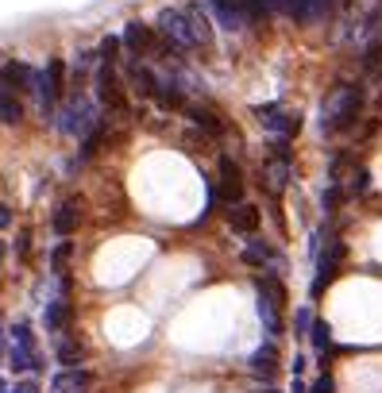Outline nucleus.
Masks as SVG:
<instances>
[{
  "label": "nucleus",
  "instance_id": "31",
  "mask_svg": "<svg viewBox=\"0 0 382 393\" xmlns=\"http://www.w3.org/2000/svg\"><path fill=\"white\" fill-rule=\"evenodd\" d=\"M313 393H332V378H328V374H321V378L313 382Z\"/></svg>",
  "mask_w": 382,
  "mask_h": 393
},
{
  "label": "nucleus",
  "instance_id": "28",
  "mask_svg": "<svg viewBox=\"0 0 382 393\" xmlns=\"http://www.w3.org/2000/svg\"><path fill=\"white\" fill-rule=\"evenodd\" d=\"M12 335H16V343H20V347H31V328L23 324V320L12 328Z\"/></svg>",
  "mask_w": 382,
  "mask_h": 393
},
{
  "label": "nucleus",
  "instance_id": "2",
  "mask_svg": "<svg viewBox=\"0 0 382 393\" xmlns=\"http://www.w3.org/2000/svg\"><path fill=\"white\" fill-rule=\"evenodd\" d=\"M159 35L166 39L174 51L197 43V35H193V23H190V15H185L182 8H162V12H159Z\"/></svg>",
  "mask_w": 382,
  "mask_h": 393
},
{
  "label": "nucleus",
  "instance_id": "9",
  "mask_svg": "<svg viewBox=\"0 0 382 393\" xmlns=\"http://www.w3.org/2000/svg\"><path fill=\"white\" fill-rule=\"evenodd\" d=\"M209 8H213V15H216V20H221L228 31H240L243 23H247L243 0H209Z\"/></svg>",
  "mask_w": 382,
  "mask_h": 393
},
{
  "label": "nucleus",
  "instance_id": "7",
  "mask_svg": "<svg viewBox=\"0 0 382 393\" xmlns=\"http://www.w3.org/2000/svg\"><path fill=\"white\" fill-rule=\"evenodd\" d=\"M340 258H344V243L340 239H328L324 243V255L316 258V277H313V297H321V289L336 277V266H340Z\"/></svg>",
  "mask_w": 382,
  "mask_h": 393
},
{
  "label": "nucleus",
  "instance_id": "24",
  "mask_svg": "<svg viewBox=\"0 0 382 393\" xmlns=\"http://www.w3.org/2000/svg\"><path fill=\"white\" fill-rule=\"evenodd\" d=\"M70 251H74V247H70V239H62L58 247H54V255H51V270H54V274H62V270H66Z\"/></svg>",
  "mask_w": 382,
  "mask_h": 393
},
{
  "label": "nucleus",
  "instance_id": "38",
  "mask_svg": "<svg viewBox=\"0 0 382 393\" xmlns=\"http://www.w3.org/2000/svg\"><path fill=\"white\" fill-rule=\"evenodd\" d=\"M266 393H278V389H266Z\"/></svg>",
  "mask_w": 382,
  "mask_h": 393
},
{
  "label": "nucleus",
  "instance_id": "21",
  "mask_svg": "<svg viewBox=\"0 0 382 393\" xmlns=\"http://www.w3.org/2000/svg\"><path fill=\"white\" fill-rule=\"evenodd\" d=\"M70 320V305L66 301H51V308H47V328H51V332H62V324Z\"/></svg>",
  "mask_w": 382,
  "mask_h": 393
},
{
  "label": "nucleus",
  "instance_id": "13",
  "mask_svg": "<svg viewBox=\"0 0 382 393\" xmlns=\"http://www.w3.org/2000/svg\"><path fill=\"white\" fill-rule=\"evenodd\" d=\"M85 389H89V374L81 366L78 370H58L51 378V393H85Z\"/></svg>",
  "mask_w": 382,
  "mask_h": 393
},
{
  "label": "nucleus",
  "instance_id": "25",
  "mask_svg": "<svg viewBox=\"0 0 382 393\" xmlns=\"http://www.w3.org/2000/svg\"><path fill=\"white\" fill-rule=\"evenodd\" d=\"M328 343H332L328 324H324V320H313V347H316V351H328Z\"/></svg>",
  "mask_w": 382,
  "mask_h": 393
},
{
  "label": "nucleus",
  "instance_id": "11",
  "mask_svg": "<svg viewBox=\"0 0 382 393\" xmlns=\"http://www.w3.org/2000/svg\"><path fill=\"white\" fill-rule=\"evenodd\" d=\"M89 120H93V104L89 101H70L66 108H62V116H58V127L62 131H78V127H85Z\"/></svg>",
  "mask_w": 382,
  "mask_h": 393
},
{
  "label": "nucleus",
  "instance_id": "3",
  "mask_svg": "<svg viewBox=\"0 0 382 393\" xmlns=\"http://www.w3.org/2000/svg\"><path fill=\"white\" fill-rule=\"evenodd\" d=\"M216 170H221V185H216V201L224 204H243V170L235 166L228 154H221V162H216Z\"/></svg>",
  "mask_w": 382,
  "mask_h": 393
},
{
  "label": "nucleus",
  "instance_id": "1",
  "mask_svg": "<svg viewBox=\"0 0 382 393\" xmlns=\"http://www.w3.org/2000/svg\"><path fill=\"white\" fill-rule=\"evenodd\" d=\"M359 108H363V89L359 85H336L324 101V116H321V127L324 131H347L359 120Z\"/></svg>",
  "mask_w": 382,
  "mask_h": 393
},
{
  "label": "nucleus",
  "instance_id": "6",
  "mask_svg": "<svg viewBox=\"0 0 382 393\" xmlns=\"http://www.w3.org/2000/svg\"><path fill=\"white\" fill-rule=\"evenodd\" d=\"M255 120L266 131H274V135H286V139L297 135V127H302V120L290 116V112H282L278 104H259V108H255Z\"/></svg>",
  "mask_w": 382,
  "mask_h": 393
},
{
  "label": "nucleus",
  "instance_id": "22",
  "mask_svg": "<svg viewBox=\"0 0 382 393\" xmlns=\"http://www.w3.org/2000/svg\"><path fill=\"white\" fill-rule=\"evenodd\" d=\"M0 116H4V120H8V124H16V120H20V116H23V104H20V101H16V96H12V93H0Z\"/></svg>",
  "mask_w": 382,
  "mask_h": 393
},
{
  "label": "nucleus",
  "instance_id": "34",
  "mask_svg": "<svg viewBox=\"0 0 382 393\" xmlns=\"http://www.w3.org/2000/svg\"><path fill=\"white\" fill-rule=\"evenodd\" d=\"M271 4V12H278V8H286V0H266Z\"/></svg>",
  "mask_w": 382,
  "mask_h": 393
},
{
  "label": "nucleus",
  "instance_id": "30",
  "mask_svg": "<svg viewBox=\"0 0 382 393\" xmlns=\"http://www.w3.org/2000/svg\"><path fill=\"white\" fill-rule=\"evenodd\" d=\"M16 251H20V258H27V251H31V232H20V243H16Z\"/></svg>",
  "mask_w": 382,
  "mask_h": 393
},
{
  "label": "nucleus",
  "instance_id": "8",
  "mask_svg": "<svg viewBox=\"0 0 382 393\" xmlns=\"http://www.w3.org/2000/svg\"><path fill=\"white\" fill-rule=\"evenodd\" d=\"M97 101L112 112H120V108L128 112V101H124V93H120V81H116V70H112V66H101V70H97Z\"/></svg>",
  "mask_w": 382,
  "mask_h": 393
},
{
  "label": "nucleus",
  "instance_id": "27",
  "mask_svg": "<svg viewBox=\"0 0 382 393\" xmlns=\"http://www.w3.org/2000/svg\"><path fill=\"white\" fill-rule=\"evenodd\" d=\"M294 328H297V335H309V328H313V316H309V308H297Z\"/></svg>",
  "mask_w": 382,
  "mask_h": 393
},
{
  "label": "nucleus",
  "instance_id": "15",
  "mask_svg": "<svg viewBox=\"0 0 382 393\" xmlns=\"http://www.w3.org/2000/svg\"><path fill=\"white\" fill-rule=\"evenodd\" d=\"M78 201H62L58 208H54V232L62 235V239H70V235L78 232Z\"/></svg>",
  "mask_w": 382,
  "mask_h": 393
},
{
  "label": "nucleus",
  "instance_id": "37",
  "mask_svg": "<svg viewBox=\"0 0 382 393\" xmlns=\"http://www.w3.org/2000/svg\"><path fill=\"white\" fill-rule=\"evenodd\" d=\"M0 393H4V382H0Z\"/></svg>",
  "mask_w": 382,
  "mask_h": 393
},
{
  "label": "nucleus",
  "instance_id": "23",
  "mask_svg": "<svg viewBox=\"0 0 382 393\" xmlns=\"http://www.w3.org/2000/svg\"><path fill=\"white\" fill-rule=\"evenodd\" d=\"M120 43H124V39H116V35H109V39H104V43H101V51H97V58H101V66H112V62H116Z\"/></svg>",
  "mask_w": 382,
  "mask_h": 393
},
{
  "label": "nucleus",
  "instance_id": "10",
  "mask_svg": "<svg viewBox=\"0 0 382 393\" xmlns=\"http://www.w3.org/2000/svg\"><path fill=\"white\" fill-rule=\"evenodd\" d=\"M228 227L240 235H255L259 232V208L255 204H235V208H228Z\"/></svg>",
  "mask_w": 382,
  "mask_h": 393
},
{
  "label": "nucleus",
  "instance_id": "4",
  "mask_svg": "<svg viewBox=\"0 0 382 393\" xmlns=\"http://www.w3.org/2000/svg\"><path fill=\"white\" fill-rule=\"evenodd\" d=\"M35 81H39V73L31 70V66H23V62H4L0 66V93H31L35 89Z\"/></svg>",
  "mask_w": 382,
  "mask_h": 393
},
{
  "label": "nucleus",
  "instance_id": "5",
  "mask_svg": "<svg viewBox=\"0 0 382 393\" xmlns=\"http://www.w3.org/2000/svg\"><path fill=\"white\" fill-rule=\"evenodd\" d=\"M62 81H66V66H62V58H51L47 70L39 73V81H35V93H39V101H43V108H51V104L58 101Z\"/></svg>",
  "mask_w": 382,
  "mask_h": 393
},
{
  "label": "nucleus",
  "instance_id": "35",
  "mask_svg": "<svg viewBox=\"0 0 382 393\" xmlns=\"http://www.w3.org/2000/svg\"><path fill=\"white\" fill-rule=\"evenodd\" d=\"M8 347V343H4V332H0V351H4Z\"/></svg>",
  "mask_w": 382,
  "mask_h": 393
},
{
  "label": "nucleus",
  "instance_id": "19",
  "mask_svg": "<svg viewBox=\"0 0 382 393\" xmlns=\"http://www.w3.org/2000/svg\"><path fill=\"white\" fill-rule=\"evenodd\" d=\"M274 258V251L266 247L263 239H247V247H243V262L247 266H263V262H271Z\"/></svg>",
  "mask_w": 382,
  "mask_h": 393
},
{
  "label": "nucleus",
  "instance_id": "16",
  "mask_svg": "<svg viewBox=\"0 0 382 393\" xmlns=\"http://www.w3.org/2000/svg\"><path fill=\"white\" fill-rule=\"evenodd\" d=\"M278 297H271V293H263V289H259V316H263V328H266V332H271V335H278L282 332V316H278Z\"/></svg>",
  "mask_w": 382,
  "mask_h": 393
},
{
  "label": "nucleus",
  "instance_id": "29",
  "mask_svg": "<svg viewBox=\"0 0 382 393\" xmlns=\"http://www.w3.org/2000/svg\"><path fill=\"white\" fill-rule=\"evenodd\" d=\"M363 66H367V70H375V66H382V43H375L367 51V58H363Z\"/></svg>",
  "mask_w": 382,
  "mask_h": 393
},
{
  "label": "nucleus",
  "instance_id": "14",
  "mask_svg": "<svg viewBox=\"0 0 382 393\" xmlns=\"http://www.w3.org/2000/svg\"><path fill=\"white\" fill-rule=\"evenodd\" d=\"M286 12L294 15L297 23H309V20H321L328 12V0H286Z\"/></svg>",
  "mask_w": 382,
  "mask_h": 393
},
{
  "label": "nucleus",
  "instance_id": "17",
  "mask_svg": "<svg viewBox=\"0 0 382 393\" xmlns=\"http://www.w3.org/2000/svg\"><path fill=\"white\" fill-rule=\"evenodd\" d=\"M247 366L255 374H263V378H271L274 370H278V351H274V343H266V347H259L255 355L247 358Z\"/></svg>",
  "mask_w": 382,
  "mask_h": 393
},
{
  "label": "nucleus",
  "instance_id": "33",
  "mask_svg": "<svg viewBox=\"0 0 382 393\" xmlns=\"http://www.w3.org/2000/svg\"><path fill=\"white\" fill-rule=\"evenodd\" d=\"M8 224H12V208H8V204H0V232H4Z\"/></svg>",
  "mask_w": 382,
  "mask_h": 393
},
{
  "label": "nucleus",
  "instance_id": "36",
  "mask_svg": "<svg viewBox=\"0 0 382 393\" xmlns=\"http://www.w3.org/2000/svg\"><path fill=\"white\" fill-rule=\"evenodd\" d=\"M0 258H4V243H0Z\"/></svg>",
  "mask_w": 382,
  "mask_h": 393
},
{
  "label": "nucleus",
  "instance_id": "26",
  "mask_svg": "<svg viewBox=\"0 0 382 393\" xmlns=\"http://www.w3.org/2000/svg\"><path fill=\"white\" fill-rule=\"evenodd\" d=\"M243 12H247V20H263L271 12V4L266 0H243Z\"/></svg>",
  "mask_w": 382,
  "mask_h": 393
},
{
  "label": "nucleus",
  "instance_id": "20",
  "mask_svg": "<svg viewBox=\"0 0 382 393\" xmlns=\"http://www.w3.org/2000/svg\"><path fill=\"white\" fill-rule=\"evenodd\" d=\"M12 366H16V370H39V366H43V358H39L35 347H16L12 351Z\"/></svg>",
  "mask_w": 382,
  "mask_h": 393
},
{
  "label": "nucleus",
  "instance_id": "32",
  "mask_svg": "<svg viewBox=\"0 0 382 393\" xmlns=\"http://www.w3.org/2000/svg\"><path fill=\"white\" fill-rule=\"evenodd\" d=\"M367 185H371V174L359 170V174H355V193H367Z\"/></svg>",
  "mask_w": 382,
  "mask_h": 393
},
{
  "label": "nucleus",
  "instance_id": "18",
  "mask_svg": "<svg viewBox=\"0 0 382 393\" xmlns=\"http://www.w3.org/2000/svg\"><path fill=\"white\" fill-rule=\"evenodd\" d=\"M54 358L62 363V370H78V363H81V343L70 339V335H62L58 347H54Z\"/></svg>",
  "mask_w": 382,
  "mask_h": 393
},
{
  "label": "nucleus",
  "instance_id": "12",
  "mask_svg": "<svg viewBox=\"0 0 382 393\" xmlns=\"http://www.w3.org/2000/svg\"><path fill=\"white\" fill-rule=\"evenodd\" d=\"M185 112H190V120L197 127H205L209 135H224V120H221V112H216L213 104H190Z\"/></svg>",
  "mask_w": 382,
  "mask_h": 393
}]
</instances>
